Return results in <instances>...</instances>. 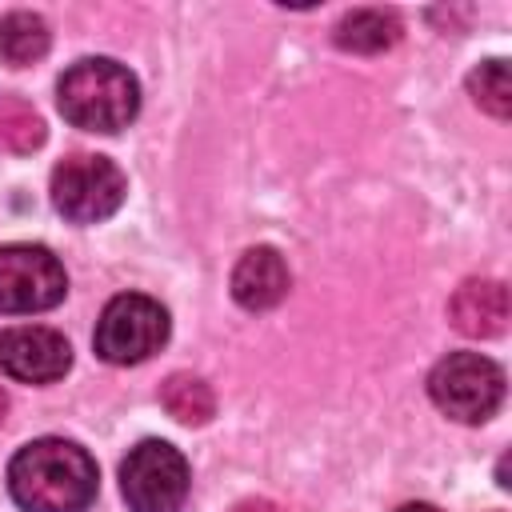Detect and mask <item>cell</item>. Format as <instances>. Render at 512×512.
<instances>
[{
  "label": "cell",
  "mask_w": 512,
  "mask_h": 512,
  "mask_svg": "<svg viewBox=\"0 0 512 512\" xmlns=\"http://www.w3.org/2000/svg\"><path fill=\"white\" fill-rule=\"evenodd\" d=\"M332 40L344 52L376 56V52H388L400 40V20H396V12H384V8H356V12L340 16Z\"/></svg>",
  "instance_id": "8fae6325"
},
{
  "label": "cell",
  "mask_w": 512,
  "mask_h": 512,
  "mask_svg": "<svg viewBox=\"0 0 512 512\" xmlns=\"http://www.w3.org/2000/svg\"><path fill=\"white\" fill-rule=\"evenodd\" d=\"M4 412H8V396H4V388H0V424H4Z\"/></svg>",
  "instance_id": "ac0fdd59"
},
{
  "label": "cell",
  "mask_w": 512,
  "mask_h": 512,
  "mask_svg": "<svg viewBox=\"0 0 512 512\" xmlns=\"http://www.w3.org/2000/svg\"><path fill=\"white\" fill-rule=\"evenodd\" d=\"M188 488V460L168 440H140L120 464V492L128 512H180Z\"/></svg>",
  "instance_id": "8992f818"
},
{
  "label": "cell",
  "mask_w": 512,
  "mask_h": 512,
  "mask_svg": "<svg viewBox=\"0 0 512 512\" xmlns=\"http://www.w3.org/2000/svg\"><path fill=\"white\" fill-rule=\"evenodd\" d=\"M56 104L68 124L84 132H120L140 112L136 76L112 56H84L56 80Z\"/></svg>",
  "instance_id": "7a4b0ae2"
},
{
  "label": "cell",
  "mask_w": 512,
  "mask_h": 512,
  "mask_svg": "<svg viewBox=\"0 0 512 512\" xmlns=\"http://www.w3.org/2000/svg\"><path fill=\"white\" fill-rule=\"evenodd\" d=\"M72 368V348L56 328L16 324L0 332V372L20 384H52Z\"/></svg>",
  "instance_id": "ba28073f"
},
{
  "label": "cell",
  "mask_w": 512,
  "mask_h": 512,
  "mask_svg": "<svg viewBox=\"0 0 512 512\" xmlns=\"http://www.w3.org/2000/svg\"><path fill=\"white\" fill-rule=\"evenodd\" d=\"M44 136H48L44 116L24 96L0 92V152L28 156V152H36L44 144Z\"/></svg>",
  "instance_id": "5bb4252c"
},
{
  "label": "cell",
  "mask_w": 512,
  "mask_h": 512,
  "mask_svg": "<svg viewBox=\"0 0 512 512\" xmlns=\"http://www.w3.org/2000/svg\"><path fill=\"white\" fill-rule=\"evenodd\" d=\"M448 320L456 332L476 336V340L500 336L508 328V288L488 276L464 280L448 300Z\"/></svg>",
  "instance_id": "30bf717a"
},
{
  "label": "cell",
  "mask_w": 512,
  "mask_h": 512,
  "mask_svg": "<svg viewBox=\"0 0 512 512\" xmlns=\"http://www.w3.org/2000/svg\"><path fill=\"white\" fill-rule=\"evenodd\" d=\"M52 44V32L44 24V16L36 12H8L0 16V60L12 68H28L36 64Z\"/></svg>",
  "instance_id": "7c38bea8"
},
{
  "label": "cell",
  "mask_w": 512,
  "mask_h": 512,
  "mask_svg": "<svg viewBox=\"0 0 512 512\" xmlns=\"http://www.w3.org/2000/svg\"><path fill=\"white\" fill-rule=\"evenodd\" d=\"M396 512H440V508H432V504H404V508H396Z\"/></svg>",
  "instance_id": "e0dca14e"
},
{
  "label": "cell",
  "mask_w": 512,
  "mask_h": 512,
  "mask_svg": "<svg viewBox=\"0 0 512 512\" xmlns=\"http://www.w3.org/2000/svg\"><path fill=\"white\" fill-rule=\"evenodd\" d=\"M168 328H172V320L160 300H152L144 292H124L104 304L92 344H96V356L108 364H140L164 348Z\"/></svg>",
  "instance_id": "277c9868"
},
{
  "label": "cell",
  "mask_w": 512,
  "mask_h": 512,
  "mask_svg": "<svg viewBox=\"0 0 512 512\" xmlns=\"http://www.w3.org/2000/svg\"><path fill=\"white\" fill-rule=\"evenodd\" d=\"M160 404L172 420L196 428V424H208L216 416V392L208 388V380L192 376V372H172L164 384H160Z\"/></svg>",
  "instance_id": "4fadbf2b"
},
{
  "label": "cell",
  "mask_w": 512,
  "mask_h": 512,
  "mask_svg": "<svg viewBox=\"0 0 512 512\" xmlns=\"http://www.w3.org/2000/svg\"><path fill=\"white\" fill-rule=\"evenodd\" d=\"M228 512H288V508H280L276 500H264V496H248V500H236Z\"/></svg>",
  "instance_id": "2e32d148"
},
{
  "label": "cell",
  "mask_w": 512,
  "mask_h": 512,
  "mask_svg": "<svg viewBox=\"0 0 512 512\" xmlns=\"http://www.w3.org/2000/svg\"><path fill=\"white\" fill-rule=\"evenodd\" d=\"M96 488V460L64 436H40L8 464V492L24 512H84L96 500Z\"/></svg>",
  "instance_id": "6da1fadb"
},
{
  "label": "cell",
  "mask_w": 512,
  "mask_h": 512,
  "mask_svg": "<svg viewBox=\"0 0 512 512\" xmlns=\"http://www.w3.org/2000/svg\"><path fill=\"white\" fill-rule=\"evenodd\" d=\"M288 284H292L288 264H284V256H280L276 248H268V244L248 248V252L236 260V268H232V296H236V304L248 308V312H268V308H276V304L288 296Z\"/></svg>",
  "instance_id": "9c48e42d"
},
{
  "label": "cell",
  "mask_w": 512,
  "mask_h": 512,
  "mask_svg": "<svg viewBox=\"0 0 512 512\" xmlns=\"http://www.w3.org/2000/svg\"><path fill=\"white\" fill-rule=\"evenodd\" d=\"M68 272L44 244H0V312L28 316L64 300Z\"/></svg>",
  "instance_id": "52a82bcc"
},
{
  "label": "cell",
  "mask_w": 512,
  "mask_h": 512,
  "mask_svg": "<svg viewBox=\"0 0 512 512\" xmlns=\"http://www.w3.org/2000/svg\"><path fill=\"white\" fill-rule=\"evenodd\" d=\"M468 92L476 100V108H484L496 120L512 116V84H508V64L504 60H484L472 76H468Z\"/></svg>",
  "instance_id": "9a60e30c"
},
{
  "label": "cell",
  "mask_w": 512,
  "mask_h": 512,
  "mask_svg": "<svg viewBox=\"0 0 512 512\" xmlns=\"http://www.w3.org/2000/svg\"><path fill=\"white\" fill-rule=\"evenodd\" d=\"M128 180L116 160L76 152L52 168V204L72 224H100L124 204Z\"/></svg>",
  "instance_id": "5b68a950"
},
{
  "label": "cell",
  "mask_w": 512,
  "mask_h": 512,
  "mask_svg": "<svg viewBox=\"0 0 512 512\" xmlns=\"http://www.w3.org/2000/svg\"><path fill=\"white\" fill-rule=\"evenodd\" d=\"M428 396L444 416L480 424L504 404V368L480 352H452L428 372Z\"/></svg>",
  "instance_id": "3957f363"
}]
</instances>
